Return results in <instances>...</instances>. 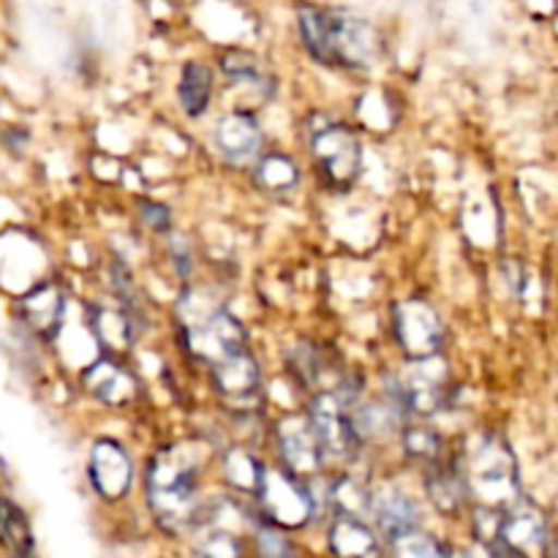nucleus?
<instances>
[{
    "instance_id": "nucleus-1",
    "label": "nucleus",
    "mask_w": 558,
    "mask_h": 558,
    "mask_svg": "<svg viewBox=\"0 0 558 558\" xmlns=\"http://www.w3.org/2000/svg\"><path fill=\"white\" fill-rule=\"evenodd\" d=\"M300 36L308 52L327 65L343 69H368L379 58V36L360 16L341 9H316L305 5L298 14Z\"/></svg>"
},
{
    "instance_id": "nucleus-2",
    "label": "nucleus",
    "mask_w": 558,
    "mask_h": 558,
    "mask_svg": "<svg viewBox=\"0 0 558 558\" xmlns=\"http://www.w3.org/2000/svg\"><path fill=\"white\" fill-rule=\"evenodd\" d=\"M180 330H183L185 347L199 360H210L213 365L227 360L229 354L243 349V327L205 289H189L178 303Z\"/></svg>"
},
{
    "instance_id": "nucleus-3",
    "label": "nucleus",
    "mask_w": 558,
    "mask_h": 558,
    "mask_svg": "<svg viewBox=\"0 0 558 558\" xmlns=\"http://www.w3.org/2000/svg\"><path fill=\"white\" fill-rule=\"evenodd\" d=\"M147 507L167 532H185L199 518L196 507V472L185 456L174 450L158 452L145 477Z\"/></svg>"
},
{
    "instance_id": "nucleus-4",
    "label": "nucleus",
    "mask_w": 558,
    "mask_h": 558,
    "mask_svg": "<svg viewBox=\"0 0 558 558\" xmlns=\"http://www.w3.org/2000/svg\"><path fill=\"white\" fill-rule=\"evenodd\" d=\"M463 483L469 494L483 501L485 510L505 512L518 501V466L510 447L496 436L474 441L463 463Z\"/></svg>"
},
{
    "instance_id": "nucleus-5",
    "label": "nucleus",
    "mask_w": 558,
    "mask_h": 558,
    "mask_svg": "<svg viewBox=\"0 0 558 558\" xmlns=\"http://www.w3.org/2000/svg\"><path fill=\"white\" fill-rule=\"evenodd\" d=\"M447 374L445 360L423 357L412 360L401 374L390 376L387 381V398L401 414H417V417H430L439 412L447 401Z\"/></svg>"
},
{
    "instance_id": "nucleus-6",
    "label": "nucleus",
    "mask_w": 558,
    "mask_h": 558,
    "mask_svg": "<svg viewBox=\"0 0 558 558\" xmlns=\"http://www.w3.org/2000/svg\"><path fill=\"white\" fill-rule=\"evenodd\" d=\"M44 278V251L33 234L22 229H0V292L25 298Z\"/></svg>"
},
{
    "instance_id": "nucleus-7",
    "label": "nucleus",
    "mask_w": 558,
    "mask_h": 558,
    "mask_svg": "<svg viewBox=\"0 0 558 558\" xmlns=\"http://www.w3.org/2000/svg\"><path fill=\"white\" fill-rule=\"evenodd\" d=\"M267 523L278 529H298L311 521L316 510V499L300 477L289 472H265L259 490H256Z\"/></svg>"
},
{
    "instance_id": "nucleus-8",
    "label": "nucleus",
    "mask_w": 558,
    "mask_h": 558,
    "mask_svg": "<svg viewBox=\"0 0 558 558\" xmlns=\"http://www.w3.org/2000/svg\"><path fill=\"white\" fill-rule=\"evenodd\" d=\"M311 147L319 161V169L327 174V180L336 185H349L360 174V163H363V150L360 142L347 125L338 123H322L311 134Z\"/></svg>"
},
{
    "instance_id": "nucleus-9",
    "label": "nucleus",
    "mask_w": 558,
    "mask_h": 558,
    "mask_svg": "<svg viewBox=\"0 0 558 558\" xmlns=\"http://www.w3.org/2000/svg\"><path fill=\"white\" fill-rule=\"evenodd\" d=\"M65 311H69V300L54 281L38 283L25 298L16 300V316H20L22 327L38 341H54L60 336Z\"/></svg>"
},
{
    "instance_id": "nucleus-10",
    "label": "nucleus",
    "mask_w": 558,
    "mask_h": 558,
    "mask_svg": "<svg viewBox=\"0 0 558 558\" xmlns=\"http://www.w3.org/2000/svg\"><path fill=\"white\" fill-rule=\"evenodd\" d=\"M396 336L403 352L412 354V360L436 357V349L445 336V325L428 303L407 300L396 308Z\"/></svg>"
},
{
    "instance_id": "nucleus-11",
    "label": "nucleus",
    "mask_w": 558,
    "mask_h": 558,
    "mask_svg": "<svg viewBox=\"0 0 558 558\" xmlns=\"http://www.w3.org/2000/svg\"><path fill=\"white\" fill-rule=\"evenodd\" d=\"M347 403L336 396V392H325L314 401L311 407L308 420L316 430V439H319L325 456L332 458H347L352 456L354 447H357V434H354L352 414L347 412Z\"/></svg>"
},
{
    "instance_id": "nucleus-12",
    "label": "nucleus",
    "mask_w": 558,
    "mask_h": 558,
    "mask_svg": "<svg viewBox=\"0 0 558 558\" xmlns=\"http://www.w3.org/2000/svg\"><path fill=\"white\" fill-rule=\"evenodd\" d=\"M131 458L118 441L98 439L90 447V458H87V480H90L93 490L101 499L118 501L129 494L131 488Z\"/></svg>"
},
{
    "instance_id": "nucleus-13",
    "label": "nucleus",
    "mask_w": 558,
    "mask_h": 558,
    "mask_svg": "<svg viewBox=\"0 0 558 558\" xmlns=\"http://www.w3.org/2000/svg\"><path fill=\"white\" fill-rule=\"evenodd\" d=\"M496 543L505 554L512 556H532L545 545V518L537 507L518 499L510 510L501 512L499 534Z\"/></svg>"
},
{
    "instance_id": "nucleus-14",
    "label": "nucleus",
    "mask_w": 558,
    "mask_h": 558,
    "mask_svg": "<svg viewBox=\"0 0 558 558\" xmlns=\"http://www.w3.org/2000/svg\"><path fill=\"white\" fill-rule=\"evenodd\" d=\"M278 450H281L289 474H294L300 480L319 472L322 461H325V450H322L308 417L283 420L281 428H278Z\"/></svg>"
},
{
    "instance_id": "nucleus-15",
    "label": "nucleus",
    "mask_w": 558,
    "mask_h": 558,
    "mask_svg": "<svg viewBox=\"0 0 558 558\" xmlns=\"http://www.w3.org/2000/svg\"><path fill=\"white\" fill-rule=\"evenodd\" d=\"M368 515L371 521H374L376 532H379L387 543L420 529L417 501L401 488H381L379 494H374Z\"/></svg>"
},
{
    "instance_id": "nucleus-16",
    "label": "nucleus",
    "mask_w": 558,
    "mask_h": 558,
    "mask_svg": "<svg viewBox=\"0 0 558 558\" xmlns=\"http://www.w3.org/2000/svg\"><path fill=\"white\" fill-rule=\"evenodd\" d=\"M213 142H216V150L227 161L243 163L259 153L262 125L254 114L229 112L218 120L216 131H213Z\"/></svg>"
},
{
    "instance_id": "nucleus-17",
    "label": "nucleus",
    "mask_w": 558,
    "mask_h": 558,
    "mask_svg": "<svg viewBox=\"0 0 558 558\" xmlns=\"http://www.w3.org/2000/svg\"><path fill=\"white\" fill-rule=\"evenodd\" d=\"M82 385L93 398L109 403V407H120L134 396V379L112 360H98V363L87 365L82 371Z\"/></svg>"
},
{
    "instance_id": "nucleus-18",
    "label": "nucleus",
    "mask_w": 558,
    "mask_h": 558,
    "mask_svg": "<svg viewBox=\"0 0 558 558\" xmlns=\"http://www.w3.org/2000/svg\"><path fill=\"white\" fill-rule=\"evenodd\" d=\"M259 365L245 349L213 365V381L227 398H248L259 387Z\"/></svg>"
},
{
    "instance_id": "nucleus-19",
    "label": "nucleus",
    "mask_w": 558,
    "mask_h": 558,
    "mask_svg": "<svg viewBox=\"0 0 558 558\" xmlns=\"http://www.w3.org/2000/svg\"><path fill=\"white\" fill-rule=\"evenodd\" d=\"M330 550L336 558H371L376 554V529L363 518L338 515L330 526Z\"/></svg>"
},
{
    "instance_id": "nucleus-20",
    "label": "nucleus",
    "mask_w": 558,
    "mask_h": 558,
    "mask_svg": "<svg viewBox=\"0 0 558 558\" xmlns=\"http://www.w3.org/2000/svg\"><path fill=\"white\" fill-rule=\"evenodd\" d=\"M180 104L189 118H202L213 98V71L205 63H189L180 76Z\"/></svg>"
},
{
    "instance_id": "nucleus-21",
    "label": "nucleus",
    "mask_w": 558,
    "mask_h": 558,
    "mask_svg": "<svg viewBox=\"0 0 558 558\" xmlns=\"http://www.w3.org/2000/svg\"><path fill=\"white\" fill-rule=\"evenodd\" d=\"M398 420H401V409H396L392 403H363L352 412V425L357 439H379L387 436L390 430L398 428Z\"/></svg>"
},
{
    "instance_id": "nucleus-22",
    "label": "nucleus",
    "mask_w": 558,
    "mask_h": 558,
    "mask_svg": "<svg viewBox=\"0 0 558 558\" xmlns=\"http://www.w3.org/2000/svg\"><path fill=\"white\" fill-rule=\"evenodd\" d=\"M93 330L98 341L109 349H125L134 338V319L131 314L118 308H96L93 314Z\"/></svg>"
},
{
    "instance_id": "nucleus-23",
    "label": "nucleus",
    "mask_w": 558,
    "mask_h": 558,
    "mask_svg": "<svg viewBox=\"0 0 558 558\" xmlns=\"http://www.w3.org/2000/svg\"><path fill=\"white\" fill-rule=\"evenodd\" d=\"M466 483L461 472H452L450 466H439L428 477V496L441 512H456L466 496Z\"/></svg>"
},
{
    "instance_id": "nucleus-24",
    "label": "nucleus",
    "mask_w": 558,
    "mask_h": 558,
    "mask_svg": "<svg viewBox=\"0 0 558 558\" xmlns=\"http://www.w3.org/2000/svg\"><path fill=\"white\" fill-rule=\"evenodd\" d=\"M256 183L267 191H289L298 185V167L292 163V158L287 156H278V153H270L259 161L256 167Z\"/></svg>"
},
{
    "instance_id": "nucleus-25",
    "label": "nucleus",
    "mask_w": 558,
    "mask_h": 558,
    "mask_svg": "<svg viewBox=\"0 0 558 558\" xmlns=\"http://www.w3.org/2000/svg\"><path fill=\"white\" fill-rule=\"evenodd\" d=\"M385 558H450V556H447V550L441 548L439 539L417 529V532L403 534V537L387 543Z\"/></svg>"
},
{
    "instance_id": "nucleus-26",
    "label": "nucleus",
    "mask_w": 558,
    "mask_h": 558,
    "mask_svg": "<svg viewBox=\"0 0 558 558\" xmlns=\"http://www.w3.org/2000/svg\"><path fill=\"white\" fill-rule=\"evenodd\" d=\"M223 466H227L229 483L238 485V488L243 490H254V494L259 490L262 480H265V472H267V469H262V463L256 461L254 456H248V452L243 450L229 452Z\"/></svg>"
},
{
    "instance_id": "nucleus-27",
    "label": "nucleus",
    "mask_w": 558,
    "mask_h": 558,
    "mask_svg": "<svg viewBox=\"0 0 558 558\" xmlns=\"http://www.w3.org/2000/svg\"><path fill=\"white\" fill-rule=\"evenodd\" d=\"M403 447H407L409 458L425 463L439 461L441 452V439L434 428H425V425H412V428L403 430Z\"/></svg>"
},
{
    "instance_id": "nucleus-28",
    "label": "nucleus",
    "mask_w": 558,
    "mask_h": 558,
    "mask_svg": "<svg viewBox=\"0 0 558 558\" xmlns=\"http://www.w3.org/2000/svg\"><path fill=\"white\" fill-rule=\"evenodd\" d=\"M191 558H243V548L232 534L210 532L194 545Z\"/></svg>"
},
{
    "instance_id": "nucleus-29",
    "label": "nucleus",
    "mask_w": 558,
    "mask_h": 558,
    "mask_svg": "<svg viewBox=\"0 0 558 558\" xmlns=\"http://www.w3.org/2000/svg\"><path fill=\"white\" fill-rule=\"evenodd\" d=\"M256 545H259L262 558H294V548L283 537V529L272 526V523L262 526V532L256 534Z\"/></svg>"
},
{
    "instance_id": "nucleus-30",
    "label": "nucleus",
    "mask_w": 558,
    "mask_h": 558,
    "mask_svg": "<svg viewBox=\"0 0 558 558\" xmlns=\"http://www.w3.org/2000/svg\"><path fill=\"white\" fill-rule=\"evenodd\" d=\"M221 69L227 71L229 80H238V82H254L262 80V71L259 63H256L251 54L245 52H229L221 58Z\"/></svg>"
},
{
    "instance_id": "nucleus-31",
    "label": "nucleus",
    "mask_w": 558,
    "mask_h": 558,
    "mask_svg": "<svg viewBox=\"0 0 558 558\" xmlns=\"http://www.w3.org/2000/svg\"><path fill=\"white\" fill-rule=\"evenodd\" d=\"M172 259H174V267H178L180 276H189L191 267H194V251H191L189 240L180 238V234L172 240Z\"/></svg>"
},
{
    "instance_id": "nucleus-32",
    "label": "nucleus",
    "mask_w": 558,
    "mask_h": 558,
    "mask_svg": "<svg viewBox=\"0 0 558 558\" xmlns=\"http://www.w3.org/2000/svg\"><path fill=\"white\" fill-rule=\"evenodd\" d=\"M142 218H145L147 227L158 229V232H163V229L169 227V210L167 207L156 205V202H150V205H142Z\"/></svg>"
}]
</instances>
